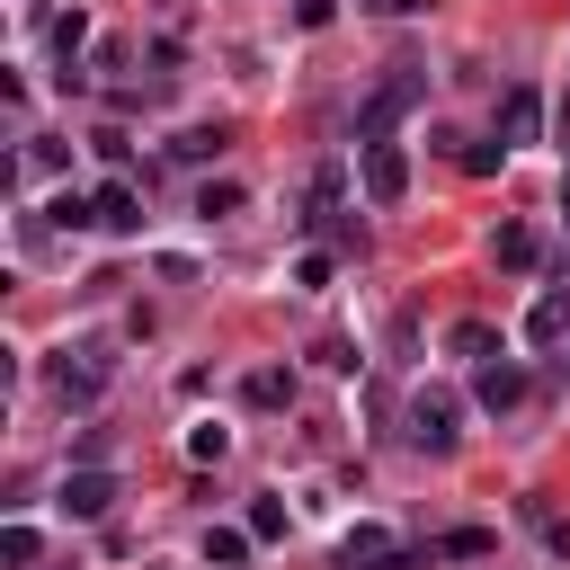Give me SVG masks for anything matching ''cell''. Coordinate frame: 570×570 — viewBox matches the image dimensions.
<instances>
[{"instance_id":"11","label":"cell","mask_w":570,"mask_h":570,"mask_svg":"<svg viewBox=\"0 0 570 570\" xmlns=\"http://www.w3.org/2000/svg\"><path fill=\"white\" fill-rule=\"evenodd\" d=\"M249 543H258L249 525H205V561H214V570H240V561H249Z\"/></svg>"},{"instance_id":"12","label":"cell","mask_w":570,"mask_h":570,"mask_svg":"<svg viewBox=\"0 0 570 570\" xmlns=\"http://www.w3.org/2000/svg\"><path fill=\"white\" fill-rule=\"evenodd\" d=\"M490 249H499V267H534V258H543L534 223H499V240H490Z\"/></svg>"},{"instance_id":"16","label":"cell","mask_w":570,"mask_h":570,"mask_svg":"<svg viewBox=\"0 0 570 570\" xmlns=\"http://www.w3.org/2000/svg\"><path fill=\"white\" fill-rule=\"evenodd\" d=\"M80 45H89V18H80V9H71V18H53V53H62V62H71V53H80Z\"/></svg>"},{"instance_id":"17","label":"cell","mask_w":570,"mask_h":570,"mask_svg":"<svg viewBox=\"0 0 570 570\" xmlns=\"http://www.w3.org/2000/svg\"><path fill=\"white\" fill-rule=\"evenodd\" d=\"M169 151H178V160H205V151H223V125H196V134H178Z\"/></svg>"},{"instance_id":"2","label":"cell","mask_w":570,"mask_h":570,"mask_svg":"<svg viewBox=\"0 0 570 570\" xmlns=\"http://www.w3.org/2000/svg\"><path fill=\"white\" fill-rule=\"evenodd\" d=\"M338 570H419V552L392 525H347L338 534Z\"/></svg>"},{"instance_id":"19","label":"cell","mask_w":570,"mask_h":570,"mask_svg":"<svg viewBox=\"0 0 570 570\" xmlns=\"http://www.w3.org/2000/svg\"><path fill=\"white\" fill-rule=\"evenodd\" d=\"M499 338H490V321H454V356H490Z\"/></svg>"},{"instance_id":"10","label":"cell","mask_w":570,"mask_h":570,"mask_svg":"<svg viewBox=\"0 0 570 570\" xmlns=\"http://www.w3.org/2000/svg\"><path fill=\"white\" fill-rule=\"evenodd\" d=\"M98 374H107L98 356H89V365H71V347L53 356V392H62V401H98Z\"/></svg>"},{"instance_id":"21","label":"cell","mask_w":570,"mask_h":570,"mask_svg":"<svg viewBox=\"0 0 570 570\" xmlns=\"http://www.w3.org/2000/svg\"><path fill=\"white\" fill-rule=\"evenodd\" d=\"M223 445H232V436H223V428H214V419H205V428H187V454H196V463H214V454H223Z\"/></svg>"},{"instance_id":"22","label":"cell","mask_w":570,"mask_h":570,"mask_svg":"<svg viewBox=\"0 0 570 570\" xmlns=\"http://www.w3.org/2000/svg\"><path fill=\"white\" fill-rule=\"evenodd\" d=\"M365 9H410V0H365Z\"/></svg>"},{"instance_id":"14","label":"cell","mask_w":570,"mask_h":570,"mask_svg":"<svg viewBox=\"0 0 570 570\" xmlns=\"http://www.w3.org/2000/svg\"><path fill=\"white\" fill-rule=\"evenodd\" d=\"M0 561L27 570V561H36V525H0Z\"/></svg>"},{"instance_id":"3","label":"cell","mask_w":570,"mask_h":570,"mask_svg":"<svg viewBox=\"0 0 570 570\" xmlns=\"http://www.w3.org/2000/svg\"><path fill=\"white\" fill-rule=\"evenodd\" d=\"M365 196L374 205H401L410 196V151L401 142H365Z\"/></svg>"},{"instance_id":"13","label":"cell","mask_w":570,"mask_h":570,"mask_svg":"<svg viewBox=\"0 0 570 570\" xmlns=\"http://www.w3.org/2000/svg\"><path fill=\"white\" fill-rule=\"evenodd\" d=\"M240 392H249L258 410H285V401H294V374H285V365H258V374H249Z\"/></svg>"},{"instance_id":"9","label":"cell","mask_w":570,"mask_h":570,"mask_svg":"<svg viewBox=\"0 0 570 570\" xmlns=\"http://www.w3.org/2000/svg\"><path fill=\"white\" fill-rule=\"evenodd\" d=\"M525 338H534V347H561V338H570V303H561V294H543V303L525 312Z\"/></svg>"},{"instance_id":"7","label":"cell","mask_w":570,"mask_h":570,"mask_svg":"<svg viewBox=\"0 0 570 570\" xmlns=\"http://www.w3.org/2000/svg\"><path fill=\"white\" fill-rule=\"evenodd\" d=\"M472 392H481V410H517V401H525V365L481 356V383H472Z\"/></svg>"},{"instance_id":"4","label":"cell","mask_w":570,"mask_h":570,"mask_svg":"<svg viewBox=\"0 0 570 570\" xmlns=\"http://www.w3.org/2000/svg\"><path fill=\"white\" fill-rule=\"evenodd\" d=\"M410 445L419 454H445L454 445V392H419L410 401Z\"/></svg>"},{"instance_id":"23","label":"cell","mask_w":570,"mask_h":570,"mask_svg":"<svg viewBox=\"0 0 570 570\" xmlns=\"http://www.w3.org/2000/svg\"><path fill=\"white\" fill-rule=\"evenodd\" d=\"M561 214H570V178H561Z\"/></svg>"},{"instance_id":"15","label":"cell","mask_w":570,"mask_h":570,"mask_svg":"<svg viewBox=\"0 0 570 570\" xmlns=\"http://www.w3.org/2000/svg\"><path fill=\"white\" fill-rule=\"evenodd\" d=\"M428 552H454V561H481V552H490V534H481V525H454V534H445V543H428Z\"/></svg>"},{"instance_id":"5","label":"cell","mask_w":570,"mask_h":570,"mask_svg":"<svg viewBox=\"0 0 570 570\" xmlns=\"http://www.w3.org/2000/svg\"><path fill=\"white\" fill-rule=\"evenodd\" d=\"M534 134H543V98L517 80V89L499 98V151H517V142H534Z\"/></svg>"},{"instance_id":"1","label":"cell","mask_w":570,"mask_h":570,"mask_svg":"<svg viewBox=\"0 0 570 570\" xmlns=\"http://www.w3.org/2000/svg\"><path fill=\"white\" fill-rule=\"evenodd\" d=\"M419 98H428V71H410V62H401V71H383V80H374V98L356 107V142H392V125H401Z\"/></svg>"},{"instance_id":"20","label":"cell","mask_w":570,"mask_h":570,"mask_svg":"<svg viewBox=\"0 0 570 570\" xmlns=\"http://www.w3.org/2000/svg\"><path fill=\"white\" fill-rule=\"evenodd\" d=\"M249 534L276 543V534H285V499H258V508H249Z\"/></svg>"},{"instance_id":"18","label":"cell","mask_w":570,"mask_h":570,"mask_svg":"<svg viewBox=\"0 0 570 570\" xmlns=\"http://www.w3.org/2000/svg\"><path fill=\"white\" fill-rule=\"evenodd\" d=\"M232 205H240L232 178H205V187H196V214H232Z\"/></svg>"},{"instance_id":"24","label":"cell","mask_w":570,"mask_h":570,"mask_svg":"<svg viewBox=\"0 0 570 570\" xmlns=\"http://www.w3.org/2000/svg\"><path fill=\"white\" fill-rule=\"evenodd\" d=\"M561 374H570V356H561Z\"/></svg>"},{"instance_id":"6","label":"cell","mask_w":570,"mask_h":570,"mask_svg":"<svg viewBox=\"0 0 570 570\" xmlns=\"http://www.w3.org/2000/svg\"><path fill=\"white\" fill-rule=\"evenodd\" d=\"M89 214H98V232H142V196H134L125 178H107V187L89 196Z\"/></svg>"},{"instance_id":"8","label":"cell","mask_w":570,"mask_h":570,"mask_svg":"<svg viewBox=\"0 0 570 570\" xmlns=\"http://www.w3.org/2000/svg\"><path fill=\"white\" fill-rule=\"evenodd\" d=\"M62 508H71V517H107V508H116V481H107V472H71V481H62Z\"/></svg>"}]
</instances>
